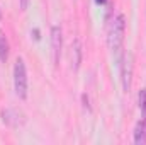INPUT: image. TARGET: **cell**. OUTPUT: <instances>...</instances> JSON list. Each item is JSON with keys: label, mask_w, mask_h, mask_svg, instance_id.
<instances>
[{"label": "cell", "mask_w": 146, "mask_h": 145, "mask_svg": "<svg viewBox=\"0 0 146 145\" xmlns=\"http://www.w3.org/2000/svg\"><path fill=\"white\" fill-rule=\"evenodd\" d=\"M14 89L17 97L27 99V70L22 58H17L14 63Z\"/></svg>", "instance_id": "cell-2"}, {"label": "cell", "mask_w": 146, "mask_h": 145, "mask_svg": "<svg viewBox=\"0 0 146 145\" xmlns=\"http://www.w3.org/2000/svg\"><path fill=\"white\" fill-rule=\"evenodd\" d=\"M9 60V41L3 34H0V62H7Z\"/></svg>", "instance_id": "cell-5"}, {"label": "cell", "mask_w": 146, "mask_h": 145, "mask_svg": "<svg viewBox=\"0 0 146 145\" xmlns=\"http://www.w3.org/2000/svg\"><path fill=\"white\" fill-rule=\"evenodd\" d=\"M61 46H63V34L60 26L51 28V51H53V60L58 65L60 63V55H61Z\"/></svg>", "instance_id": "cell-3"}, {"label": "cell", "mask_w": 146, "mask_h": 145, "mask_svg": "<svg viewBox=\"0 0 146 145\" xmlns=\"http://www.w3.org/2000/svg\"><path fill=\"white\" fill-rule=\"evenodd\" d=\"M95 2H97V3H99V5H104V3H106V2H107V0H95Z\"/></svg>", "instance_id": "cell-9"}, {"label": "cell", "mask_w": 146, "mask_h": 145, "mask_svg": "<svg viewBox=\"0 0 146 145\" xmlns=\"http://www.w3.org/2000/svg\"><path fill=\"white\" fill-rule=\"evenodd\" d=\"M27 5H29V0H21V9H22V10H26Z\"/></svg>", "instance_id": "cell-8"}, {"label": "cell", "mask_w": 146, "mask_h": 145, "mask_svg": "<svg viewBox=\"0 0 146 145\" xmlns=\"http://www.w3.org/2000/svg\"><path fill=\"white\" fill-rule=\"evenodd\" d=\"M34 38H36V39H39V31H37V29H34Z\"/></svg>", "instance_id": "cell-10"}, {"label": "cell", "mask_w": 146, "mask_h": 145, "mask_svg": "<svg viewBox=\"0 0 146 145\" xmlns=\"http://www.w3.org/2000/svg\"><path fill=\"white\" fill-rule=\"evenodd\" d=\"M0 19H2V14H0Z\"/></svg>", "instance_id": "cell-11"}, {"label": "cell", "mask_w": 146, "mask_h": 145, "mask_svg": "<svg viewBox=\"0 0 146 145\" xmlns=\"http://www.w3.org/2000/svg\"><path fill=\"white\" fill-rule=\"evenodd\" d=\"M124 67H122V87H124V92H129L131 89V70H133V65H131V60H124L122 62Z\"/></svg>", "instance_id": "cell-4"}, {"label": "cell", "mask_w": 146, "mask_h": 145, "mask_svg": "<svg viewBox=\"0 0 146 145\" xmlns=\"http://www.w3.org/2000/svg\"><path fill=\"white\" fill-rule=\"evenodd\" d=\"M124 31H126V21H124V15L119 14V15H115L112 19L110 29H109V46L117 62H121V55H122Z\"/></svg>", "instance_id": "cell-1"}, {"label": "cell", "mask_w": 146, "mask_h": 145, "mask_svg": "<svg viewBox=\"0 0 146 145\" xmlns=\"http://www.w3.org/2000/svg\"><path fill=\"white\" fill-rule=\"evenodd\" d=\"M139 108H141V114L146 119V89L139 92Z\"/></svg>", "instance_id": "cell-7"}, {"label": "cell", "mask_w": 146, "mask_h": 145, "mask_svg": "<svg viewBox=\"0 0 146 145\" xmlns=\"http://www.w3.org/2000/svg\"><path fill=\"white\" fill-rule=\"evenodd\" d=\"M73 51H75V55H76L75 68H78V67H80V60H82V46H80V41H78V39H76V41H75V44H73Z\"/></svg>", "instance_id": "cell-6"}]
</instances>
